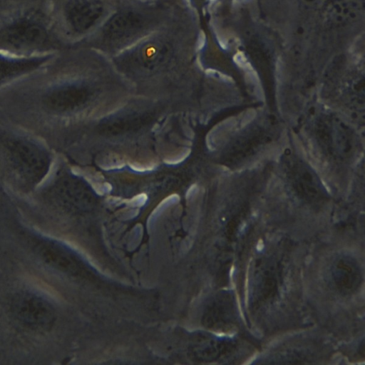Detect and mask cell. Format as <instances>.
Returning a JSON list of instances; mask_svg holds the SVG:
<instances>
[{"mask_svg": "<svg viewBox=\"0 0 365 365\" xmlns=\"http://www.w3.org/2000/svg\"><path fill=\"white\" fill-rule=\"evenodd\" d=\"M5 147L11 167L24 185L34 187L43 181L52 162L44 145L32 138L17 136L9 138Z\"/></svg>", "mask_w": 365, "mask_h": 365, "instance_id": "7a4b0ae2", "label": "cell"}, {"mask_svg": "<svg viewBox=\"0 0 365 365\" xmlns=\"http://www.w3.org/2000/svg\"><path fill=\"white\" fill-rule=\"evenodd\" d=\"M336 1V0H335Z\"/></svg>", "mask_w": 365, "mask_h": 365, "instance_id": "8fae6325", "label": "cell"}, {"mask_svg": "<svg viewBox=\"0 0 365 365\" xmlns=\"http://www.w3.org/2000/svg\"><path fill=\"white\" fill-rule=\"evenodd\" d=\"M130 167L132 168V169L136 170V171H140V172H144V171H147V170H150L153 169V166H145V167H143V166H141V165H130Z\"/></svg>", "mask_w": 365, "mask_h": 365, "instance_id": "30bf717a", "label": "cell"}, {"mask_svg": "<svg viewBox=\"0 0 365 365\" xmlns=\"http://www.w3.org/2000/svg\"><path fill=\"white\" fill-rule=\"evenodd\" d=\"M143 16L132 11H120L112 16L103 28L105 41L121 43L139 33L144 27Z\"/></svg>", "mask_w": 365, "mask_h": 365, "instance_id": "8992f818", "label": "cell"}, {"mask_svg": "<svg viewBox=\"0 0 365 365\" xmlns=\"http://www.w3.org/2000/svg\"><path fill=\"white\" fill-rule=\"evenodd\" d=\"M10 309L18 322L31 329H48L53 320V310L48 300L33 291L16 293L11 299Z\"/></svg>", "mask_w": 365, "mask_h": 365, "instance_id": "3957f363", "label": "cell"}, {"mask_svg": "<svg viewBox=\"0 0 365 365\" xmlns=\"http://www.w3.org/2000/svg\"><path fill=\"white\" fill-rule=\"evenodd\" d=\"M51 53L16 55L0 51V86L43 68Z\"/></svg>", "mask_w": 365, "mask_h": 365, "instance_id": "5b68a950", "label": "cell"}, {"mask_svg": "<svg viewBox=\"0 0 365 365\" xmlns=\"http://www.w3.org/2000/svg\"><path fill=\"white\" fill-rule=\"evenodd\" d=\"M327 0H302V1L309 7L319 8L322 6Z\"/></svg>", "mask_w": 365, "mask_h": 365, "instance_id": "9c48e42d", "label": "cell"}, {"mask_svg": "<svg viewBox=\"0 0 365 365\" xmlns=\"http://www.w3.org/2000/svg\"><path fill=\"white\" fill-rule=\"evenodd\" d=\"M103 11L99 0H68L63 7V16L72 31L81 34L91 29Z\"/></svg>", "mask_w": 365, "mask_h": 365, "instance_id": "277c9868", "label": "cell"}, {"mask_svg": "<svg viewBox=\"0 0 365 365\" xmlns=\"http://www.w3.org/2000/svg\"><path fill=\"white\" fill-rule=\"evenodd\" d=\"M335 284L342 292L349 293L356 289L361 282V272L357 264L350 258L339 259L334 267Z\"/></svg>", "mask_w": 365, "mask_h": 365, "instance_id": "52a82bcc", "label": "cell"}, {"mask_svg": "<svg viewBox=\"0 0 365 365\" xmlns=\"http://www.w3.org/2000/svg\"><path fill=\"white\" fill-rule=\"evenodd\" d=\"M53 37L48 9L41 0H24L0 16L1 51L16 55L48 53Z\"/></svg>", "mask_w": 365, "mask_h": 365, "instance_id": "6da1fadb", "label": "cell"}, {"mask_svg": "<svg viewBox=\"0 0 365 365\" xmlns=\"http://www.w3.org/2000/svg\"><path fill=\"white\" fill-rule=\"evenodd\" d=\"M327 11V16L334 23H347L359 19L363 8V0H336Z\"/></svg>", "mask_w": 365, "mask_h": 365, "instance_id": "ba28073f", "label": "cell"}]
</instances>
